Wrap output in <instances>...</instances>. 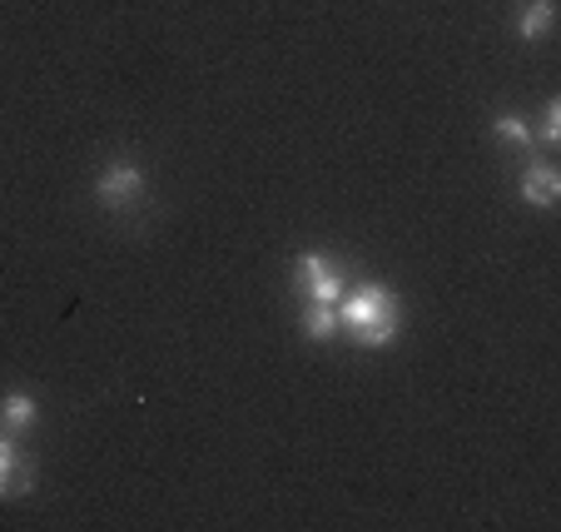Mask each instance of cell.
<instances>
[{"instance_id": "cell-5", "label": "cell", "mask_w": 561, "mask_h": 532, "mask_svg": "<svg viewBox=\"0 0 561 532\" xmlns=\"http://www.w3.org/2000/svg\"><path fill=\"white\" fill-rule=\"evenodd\" d=\"M35 423H41V398L31 388H5L0 394V433L25 438Z\"/></svg>"}, {"instance_id": "cell-8", "label": "cell", "mask_w": 561, "mask_h": 532, "mask_svg": "<svg viewBox=\"0 0 561 532\" xmlns=\"http://www.w3.org/2000/svg\"><path fill=\"white\" fill-rule=\"evenodd\" d=\"M304 339H313V343H329V339H339V304H304Z\"/></svg>"}, {"instance_id": "cell-10", "label": "cell", "mask_w": 561, "mask_h": 532, "mask_svg": "<svg viewBox=\"0 0 561 532\" xmlns=\"http://www.w3.org/2000/svg\"><path fill=\"white\" fill-rule=\"evenodd\" d=\"M537 145H541V149H557V145H561V100H547V105H541Z\"/></svg>"}, {"instance_id": "cell-2", "label": "cell", "mask_w": 561, "mask_h": 532, "mask_svg": "<svg viewBox=\"0 0 561 532\" xmlns=\"http://www.w3.org/2000/svg\"><path fill=\"white\" fill-rule=\"evenodd\" d=\"M145 200H149V174L139 170V160H129V155H115V160L95 174V204L105 214H135Z\"/></svg>"}, {"instance_id": "cell-3", "label": "cell", "mask_w": 561, "mask_h": 532, "mask_svg": "<svg viewBox=\"0 0 561 532\" xmlns=\"http://www.w3.org/2000/svg\"><path fill=\"white\" fill-rule=\"evenodd\" d=\"M348 288V269L333 254H298L294 259V294L304 304H339Z\"/></svg>"}, {"instance_id": "cell-4", "label": "cell", "mask_w": 561, "mask_h": 532, "mask_svg": "<svg viewBox=\"0 0 561 532\" xmlns=\"http://www.w3.org/2000/svg\"><path fill=\"white\" fill-rule=\"evenodd\" d=\"M35 488V459L21 448V438L0 433V502H15Z\"/></svg>"}, {"instance_id": "cell-7", "label": "cell", "mask_w": 561, "mask_h": 532, "mask_svg": "<svg viewBox=\"0 0 561 532\" xmlns=\"http://www.w3.org/2000/svg\"><path fill=\"white\" fill-rule=\"evenodd\" d=\"M512 25H517L522 45H541L551 35V25H557V5H551V0H522Z\"/></svg>"}, {"instance_id": "cell-1", "label": "cell", "mask_w": 561, "mask_h": 532, "mask_svg": "<svg viewBox=\"0 0 561 532\" xmlns=\"http://www.w3.org/2000/svg\"><path fill=\"white\" fill-rule=\"evenodd\" d=\"M339 329L348 333L358 349H388L403 333V298L392 294L388 284H358L343 288L339 298Z\"/></svg>"}, {"instance_id": "cell-9", "label": "cell", "mask_w": 561, "mask_h": 532, "mask_svg": "<svg viewBox=\"0 0 561 532\" xmlns=\"http://www.w3.org/2000/svg\"><path fill=\"white\" fill-rule=\"evenodd\" d=\"M492 135L517 145V149H537V135H531V125L517 115V110H497V115H492Z\"/></svg>"}, {"instance_id": "cell-6", "label": "cell", "mask_w": 561, "mask_h": 532, "mask_svg": "<svg viewBox=\"0 0 561 532\" xmlns=\"http://www.w3.org/2000/svg\"><path fill=\"white\" fill-rule=\"evenodd\" d=\"M517 194H522V204H531V210H551V204L561 200V174L551 170L547 160H531L527 170H522Z\"/></svg>"}]
</instances>
